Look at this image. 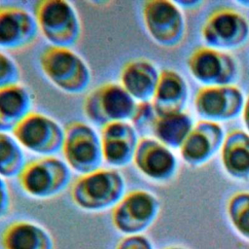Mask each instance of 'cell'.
<instances>
[{"label": "cell", "mask_w": 249, "mask_h": 249, "mask_svg": "<svg viewBox=\"0 0 249 249\" xmlns=\"http://www.w3.org/2000/svg\"><path fill=\"white\" fill-rule=\"evenodd\" d=\"M125 194L124 176L112 167H100L79 176L70 189L73 203L88 212L113 209Z\"/></svg>", "instance_id": "obj_1"}, {"label": "cell", "mask_w": 249, "mask_h": 249, "mask_svg": "<svg viewBox=\"0 0 249 249\" xmlns=\"http://www.w3.org/2000/svg\"><path fill=\"white\" fill-rule=\"evenodd\" d=\"M38 60L45 78L65 93L80 94L91 82L89 64L72 48L50 45L41 51Z\"/></svg>", "instance_id": "obj_2"}, {"label": "cell", "mask_w": 249, "mask_h": 249, "mask_svg": "<svg viewBox=\"0 0 249 249\" xmlns=\"http://www.w3.org/2000/svg\"><path fill=\"white\" fill-rule=\"evenodd\" d=\"M39 32L52 45L72 48L81 40L82 20L75 6L65 0H41L33 8Z\"/></svg>", "instance_id": "obj_3"}, {"label": "cell", "mask_w": 249, "mask_h": 249, "mask_svg": "<svg viewBox=\"0 0 249 249\" xmlns=\"http://www.w3.org/2000/svg\"><path fill=\"white\" fill-rule=\"evenodd\" d=\"M17 179L27 196L49 199L66 190L72 180V170L63 160L45 156L26 161Z\"/></svg>", "instance_id": "obj_4"}, {"label": "cell", "mask_w": 249, "mask_h": 249, "mask_svg": "<svg viewBox=\"0 0 249 249\" xmlns=\"http://www.w3.org/2000/svg\"><path fill=\"white\" fill-rule=\"evenodd\" d=\"M61 153L69 168L81 175L102 167L104 162L99 133L83 121L65 124Z\"/></svg>", "instance_id": "obj_5"}, {"label": "cell", "mask_w": 249, "mask_h": 249, "mask_svg": "<svg viewBox=\"0 0 249 249\" xmlns=\"http://www.w3.org/2000/svg\"><path fill=\"white\" fill-rule=\"evenodd\" d=\"M142 20L150 38L162 48H176L184 41L187 24L177 2L149 0L142 4Z\"/></svg>", "instance_id": "obj_6"}, {"label": "cell", "mask_w": 249, "mask_h": 249, "mask_svg": "<svg viewBox=\"0 0 249 249\" xmlns=\"http://www.w3.org/2000/svg\"><path fill=\"white\" fill-rule=\"evenodd\" d=\"M136 103L120 83L106 82L86 95L83 111L90 123L103 126L115 122H129Z\"/></svg>", "instance_id": "obj_7"}, {"label": "cell", "mask_w": 249, "mask_h": 249, "mask_svg": "<svg viewBox=\"0 0 249 249\" xmlns=\"http://www.w3.org/2000/svg\"><path fill=\"white\" fill-rule=\"evenodd\" d=\"M19 145L40 157L54 156L61 152L64 127L53 117L31 111L12 130Z\"/></svg>", "instance_id": "obj_8"}, {"label": "cell", "mask_w": 249, "mask_h": 249, "mask_svg": "<svg viewBox=\"0 0 249 249\" xmlns=\"http://www.w3.org/2000/svg\"><path fill=\"white\" fill-rule=\"evenodd\" d=\"M206 46L229 51L242 47L249 39V21L234 8L220 7L213 10L201 27Z\"/></svg>", "instance_id": "obj_9"}, {"label": "cell", "mask_w": 249, "mask_h": 249, "mask_svg": "<svg viewBox=\"0 0 249 249\" xmlns=\"http://www.w3.org/2000/svg\"><path fill=\"white\" fill-rule=\"evenodd\" d=\"M159 211L160 203L154 194L132 190L112 209V224L125 236L141 234L155 222Z\"/></svg>", "instance_id": "obj_10"}, {"label": "cell", "mask_w": 249, "mask_h": 249, "mask_svg": "<svg viewBox=\"0 0 249 249\" xmlns=\"http://www.w3.org/2000/svg\"><path fill=\"white\" fill-rule=\"evenodd\" d=\"M191 75L202 86L231 85L238 77V64L228 52L208 46L193 50L187 58Z\"/></svg>", "instance_id": "obj_11"}, {"label": "cell", "mask_w": 249, "mask_h": 249, "mask_svg": "<svg viewBox=\"0 0 249 249\" xmlns=\"http://www.w3.org/2000/svg\"><path fill=\"white\" fill-rule=\"evenodd\" d=\"M244 102L242 90L234 84L201 86L195 95L194 107L202 120L220 124L241 115Z\"/></svg>", "instance_id": "obj_12"}, {"label": "cell", "mask_w": 249, "mask_h": 249, "mask_svg": "<svg viewBox=\"0 0 249 249\" xmlns=\"http://www.w3.org/2000/svg\"><path fill=\"white\" fill-rule=\"evenodd\" d=\"M132 162L143 176L155 182L170 180L178 169V160L172 149L153 136L139 139Z\"/></svg>", "instance_id": "obj_13"}, {"label": "cell", "mask_w": 249, "mask_h": 249, "mask_svg": "<svg viewBox=\"0 0 249 249\" xmlns=\"http://www.w3.org/2000/svg\"><path fill=\"white\" fill-rule=\"evenodd\" d=\"M39 29L34 15L16 5L0 6V49L21 51L32 46Z\"/></svg>", "instance_id": "obj_14"}, {"label": "cell", "mask_w": 249, "mask_h": 249, "mask_svg": "<svg viewBox=\"0 0 249 249\" xmlns=\"http://www.w3.org/2000/svg\"><path fill=\"white\" fill-rule=\"evenodd\" d=\"M225 136L219 123L198 121L180 146V156L192 166L204 165L220 152Z\"/></svg>", "instance_id": "obj_15"}, {"label": "cell", "mask_w": 249, "mask_h": 249, "mask_svg": "<svg viewBox=\"0 0 249 249\" xmlns=\"http://www.w3.org/2000/svg\"><path fill=\"white\" fill-rule=\"evenodd\" d=\"M103 161L112 168L124 167L133 160L139 142L138 132L129 122H115L101 126Z\"/></svg>", "instance_id": "obj_16"}, {"label": "cell", "mask_w": 249, "mask_h": 249, "mask_svg": "<svg viewBox=\"0 0 249 249\" xmlns=\"http://www.w3.org/2000/svg\"><path fill=\"white\" fill-rule=\"evenodd\" d=\"M159 76L160 70L152 60L135 57L122 66L119 83L136 102L151 101Z\"/></svg>", "instance_id": "obj_17"}, {"label": "cell", "mask_w": 249, "mask_h": 249, "mask_svg": "<svg viewBox=\"0 0 249 249\" xmlns=\"http://www.w3.org/2000/svg\"><path fill=\"white\" fill-rule=\"evenodd\" d=\"M189 88L185 78L176 70L164 68L160 71L152 103L158 115L185 111Z\"/></svg>", "instance_id": "obj_18"}, {"label": "cell", "mask_w": 249, "mask_h": 249, "mask_svg": "<svg viewBox=\"0 0 249 249\" xmlns=\"http://www.w3.org/2000/svg\"><path fill=\"white\" fill-rule=\"evenodd\" d=\"M3 249H55L51 232L42 225L27 220L9 224L2 232Z\"/></svg>", "instance_id": "obj_19"}, {"label": "cell", "mask_w": 249, "mask_h": 249, "mask_svg": "<svg viewBox=\"0 0 249 249\" xmlns=\"http://www.w3.org/2000/svg\"><path fill=\"white\" fill-rule=\"evenodd\" d=\"M33 94L24 85L18 83L0 89V131L9 132L33 108Z\"/></svg>", "instance_id": "obj_20"}, {"label": "cell", "mask_w": 249, "mask_h": 249, "mask_svg": "<svg viewBox=\"0 0 249 249\" xmlns=\"http://www.w3.org/2000/svg\"><path fill=\"white\" fill-rule=\"evenodd\" d=\"M225 170L234 178H249V133L234 128L226 133L220 150Z\"/></svg>", "instance_id": "obj_21"}, {"label": "cell", "mask_w": 249, "mask_h": 249, "mask_svg": "<svg viewBox=\"0 0 249 249\" xmlns=\"http://www.w3.org/2000/svg\"><path fill=\"white\" fill-rule=\"evenodd\" d=\"M194 120L186 111L158 115L151 134L170 149H179L194 127Z\"/></svg>", "instance_id": "obj_22"}, {"label": "cell", "mask_w": 249, "mask_h": 249, "mask_svg": "<svg viewBox=\"0 0 249 249\" xmlns=\"http://www.w3.org/2000/svg\"><path fill=\"white\" fill-rule=\"evenodd\" d=\"M26 161L23 148L13 134L0 131V176L18 178Z\"/></svg>", "instance_id": "obj_23"}, {"label": "cell", "mask_w": 249, "mask_h": 249, "mask_svg": "<svg viewBox=\"0 0 249 249\" xmlns=\"http://www.w3.org/2000/svg\"><path fill=\"white\" fill-rule=\"evenodd\" d=\"M229 212L234 226L249 235V193L234 195L230 200Z\"/></svg>", "instance_id": "obj_24"}, {"label": "cell", "mask_w": 249, "mask_h": 249, "mask_svg": "<svg viewBox=\"0 0 249 249\" xmlns=\"http://www.w3.org/2000/svg\"><path fill=\"white\" fill-rule=\"evenodd\" d=\"M158 114L152 101L137 102L129 123L138 133H151Z\"/></svg>", "instance_id": "obj_25"}, {"label": "cell", "mask_w": 249, "mask_h": 249, "mask_svg": "<svg viewBox=\"0 0 249 249\" xmlns=\"http://www.w3.org/2000/svg\"><path fill=\"white\" fill-rule=\"evenodd\" d=\"M20 70L17 61L0 50V89L19 83Z\"/></svg>", "instance_id": "obj_26"}, {"label": "cell", "mask_w": 249, "mask_h": 249, "mask_svg": "<svg viewBox=\"0 0 249 249\" xmlns=\"http://www.w3.org/2000/svg\"><path fill=\"white\" fill-rule=\"evenodd\" d=\"M116 249H153L150 240L142 235H126L118 243Z\"/></svg>", "instance_id": "obj_27"}, {"label": "cell", "mask_w": 249, "mask_h": 249, "mask_svg": "<svg viewBox=\"0 0 249 249\" xmlns=\"http://www.w3.org/2000/svg\"><path fill=\"white\" fill-rule=\"evenodd\" d=\"M12 193L5 178L0 176V220L6 218L12 211Z\"/></svg>", "instance_id": "obj_28"}, {"label": "cell", "mask_w": 249, "mask_h": 249, "mask_svg": "<svg viewBox=\"0 0 249 249\" xmlns=\"http://www.w3.org/2000/svg\"><path fill=\"white\" fill-rule=\"evenodd\" d=\"M241 117H242V121L243 124L247 129V132L249 133V94L247 95L244 105H243V109H242V113H241Z\"/></svg>", "instance_id": "obj_29"}]
</instances>
